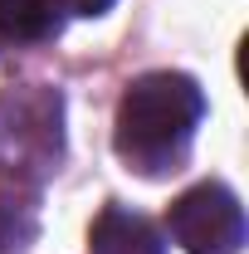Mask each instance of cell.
Wrapping results in <instances>:
<instances>
[{
	"mask_svg": "<svg viewBox=\"0 0 249 254\" xmlns=\"http://www.w3.org/2000/svg\"><path fill=\"white\" fill-rule=\"evenodd\" d=\"M73 15H103V10H113V0H63Z\"/></svg>",
	"mask_w": 249,
	"mask_h": 254,
	"instance_id": "7",
	"label": "cell"
},
{
	"mask_svg": "<svg viewBox=\"0 0 249 254\" xmlns=\"http://www.w3.org/2000/svg\"><path fill=\"white\" fill-rule=\"evenodd\" d=\"M93 254H161V235L152 220L123 205H108L93 220Z\"/></svg>",
	"mask_w": 249,
	"mask_h": 254,
	"instance_id": "4",
	"label": "cell"
},
{
	"mask_svg": "<svg viewBox=\"0 0 249 254\" xmlns=\"http://www.w3.org/2000/svg\"><path fill=\"white\" fill-rule=\"evenodd\" d=\"M63 0H0V34L5 39H49L59 34Z\"/></svg>",
	"mask_w": 249,
	"mask_h": 254,
	"instance_id": "5",
	"label": "cell"
},
{
	"mask_svg": "<svg viewBox=\"0 0 249 254\" xmlns=\"http://www.w3.org/2000/svg\"><path fill=\"white\" fill-rule=\"evenodd\" d=\"M34 240V210L20 200H0V254H25Z\"/></svg>",
	"mask_w": 249,
	"mask_h": 254,
	"instance_id": "6",
	"label": "cell"
},
{
	"mask_svg": "<svg viewBox=\"0 0 249 254\" xmlns=\"http://www.w3.org/2000/svg\"><path fill=\"white\" fill-rule=\"evenodd\" d=\"M171 235H176V245L186 254H240L245 210H240L230 186L200 181L171 205Z\"/></svg>",
	"mask_w": 249,
	"mask_h": 254,
	"instance_id": "3",
	"label": "cell"
},
{
	"mask_svg": "<svg viewBox=\"0 0 249 254\" xmlns=\"http://www.w3.org/2000/svg\"><path fill=\"white\" fill-rule=\"evenodd\" d=\"M200 113H205V98L195 88V78H186V73H142L118 103L113 147L142 176L176 171V161L186 157L190 137L200 127Z\"/></svg>",
	"mask_w": 249,
	"mask_h": 254,
	"instance_id": "1",
	"label": "cell"
},
{
	"mask_svg": "<svg viewBox=\"0 0 249 254\" xmlns=\"http://www.w3.org/2000/svg\"><path fill=\"white\" fill-rule=\"evenodd\" d=\"M63 103L49 88H10L0 98V171L44 176L63 147Z\"/></svg>",
	"mask_w": 249,
	"mask_h": 254,
	"instance_id": "2",
	"label": "cell"
}]
</instances>
